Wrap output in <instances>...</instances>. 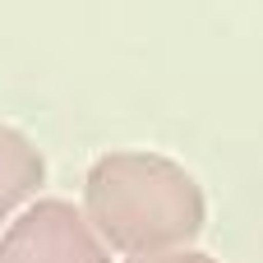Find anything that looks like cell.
Returning <instances> with one entry per match:
<instances>
[{
	"mask_svg": "<svg viewBox=\"0 0 263 263\" xmlns=\"http://www.w3.org/2000/svg\"><path fill=\"white\" fill-rule=\"evenodd\" d=\"M46 176V162L37 153V143L14 129V125H0V236L9 231V222L28 208V199L37 194Z\"/></svg>",
	"mask_w": 263,
	"mask_h": 263,
	"instance_id": "3957f363",
	"label": "cell"
},
{
	"mask_svg": "<svg viewBox=\"0 0 263 263\" xmlns=\"http://www.w3.org/2000/svg\"><path fill=\"white\" fill-rule=\"evenodd\" d=\"M0 263H111V259L74 203L37 199L0 236Z\"/></svg>",
	"mask_w": 263,
	"mask_h": 263,
	"instance_id": "7a4b0ae2",
	"label": "cell"
},
{
	"mask_svg": "<svg viewBox=\"0 0 263 263\" xmlns=\"http://www.w3.org/2000/svg\"><path fill=\"white\" fill-rule=\"evenodd\" d=\"M129 263H217L199 250H176V254H157V259H129Z\"/></svg>",
	"mask_w": 263,
	"mask_h": 263,
	"instance_id": "277c9868",
	"label": "cell"
},
{
	"mask_svg": "<svg viewBox=\"0 0 263 263\" xmlns=\"http://www.w3.org/2000/svg\"><path fill=\"white\" fill-rule=\"evenodd\" d=\"M83 217L102 245L129 259H157L185 250L203 231L208 203L180 162L125 148L92 162L83 180Z\"/></svg>",
	"mask_w": 263,
	"mask_h": 263,
	"instance_id": "6da1fadb",
	"label": "cell"
}]
</instances>
